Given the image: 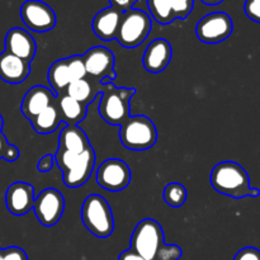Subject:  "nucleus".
<instances>
[{"label": "nucleus", "instance_id": "nucleus-1", "mask_svg": "<svg viewBox=\"0 0 260 260\" xmlns=\"http://www.w3.org/2000/svg\"><path fill=\"white\" fill-rule=\"evenodd\" d=\"M131 249L145 260H178L182 258V249L168 245L160 223L152 218L140 221L131 236Z\"/></svg>", "mask_w": 260, "mask_h": 260}, {"label": "nucleus", "instance_id": "nucleus-2", "mask_svg": "<svg viewBox=\"0 0 260 260\" xmlns=\"http://www.w3.org/2000/svg\"><path fill=\"white\" fill-rule=\"evenodd\" d=\"M210 180L216 192L236 200L260 196V189L250 188L248 172L235 161H222L215 165L211 172Z\"/></svg>", "mask_w": 260, "mask_h": 260}, {"label": "nucleus", "instance_id": "nucleus-3", "mask_svg": "<svg viewBox=\"0 0 260 260\" xmlns=\"http://www.w3.org/2000/svg\"><path fill=\"white\" fill-rule=\"evenodd\" d=\"M103 96L98 111L102 118L112 126H121L129 117L131 99L136 93L135 88H117L113 83L101 84Z\"/></svg>", "mask_w": 260, "mask_h": 260}, {"label": "nucleus", "instance_id": "nucleus-4", "mask_svg": "<svg viewBox=\"0 0 260 260\" xmlns=\"http://www.w3.org/2000/svg\"><path fill=\"white\" fill-rule=\"evenodd\" d=\"M81 220L91 235L106 239L113 234L114 218L111 206L106 198L91 194L85 198L81 207Z\"/></svg>", "mask_w": 260, "mask_h": 260}, {"label": "nucleus", "instance_id": "nucleus-5", "mask_svg": "<svg viewBox=\"0 0 260 260\" xmlns=\"http://www.w3.org/2000/svg\"><path fill=\"white\" fill-rule=\"evenodd\" d=\"M119 139L126 149L144 151L157 141V131L154 122L146 116H129L119 129Z\"/></svg>", "mask_w": 260, "mask_h": 260}, {"label": "nucleus", "instance_id": "nucleus-6", "mask_svg": "<svg viewBox=\"0 0 260 260\" xmlns=\"http://www.w3.org/2000/svg\"><path fill=\"white\" fill-rule=\"evenodd\" d=\"M152 28L149 14L140 9H129L123 13L117 30L116 40L126 48H135L145 42Z\"/></svg>", "mask_w": 260, "mask_h": 260}, {"label": "nucleus", "instance_id": "nucleus-7", "mask_svg": "<svg viewBox=\"0 0 260 260\" xmlns=\"http://www.w3.org/2000/svg\"><path fill=\"white\" fill-rule=\"evenodd\" d=\"M33 211L41 225L52 228L62 217L65 198L55 188H46L35 198Z\"/></svg>", "mask_w": 260, "mask_h": 260}, {"label": "nucleus", "instance_id": "nucleus-8", "mask_svg": "<svg viewBox=\"0 0 260 260\" xmlns=\"http://www.w3.org/2000/svg\"><path fill=\"white\" fill-rule=\"evenodd\" d=\"M234 29V23L230 15L223 12L207 14L198 22L196 33L201 42L215 45L228 40Z\"/></svg>", "mask_w": 260, "mask_h": 260}, {"label": "nucleus", "instance_id": "nucleus-9", "mask_svg": "<svg viewBox=\"0 0 260 260\" xmlns=\"http://www.w3.org/2000/svg\"><path fill=\"white\" fill-rule=\"evenodd\" d=\"M99 187L109 192H121L131 182V169L121 159H107L99 165L95 173Z\"/></svg>", "mask_w": 260, "mask_h": 260}, {"label": "nucleus", "instance_id": "nucleus-10", "mask_svg": "<svg viewBox=\"0 0 260 260\" xmlns=\"http://www.w3.org/2000/svg\"><path fill=\"white\" fill-rule=\"evenodd\" d=\"M86 75L101 80V84H108L116 79L114 73V55L111 50L95 46L83 55Z\"/></svg>", "mask_w": 260, "mask_h": 260}, {"label": "nucleus", "instance_id": "nucleus-11", "mask_svg": "<svg viewBox=\"0 0 260 260\" xmlns=\"http://www.w3.org/2000/svg\"><path fill=\"white\" fill-rule=\"evenodd\" d=\"M23 23L33 32L43 33L53 29L56 14L52 8L41 0H27L20 8Z\"/></svg>", "mask_w": 260, "mask_h": 260}, {"label": "nucleus", "instance_id": "nucleus-12", "mask_svg": "<svg viewBox=\"0 0 260 260\" xmlns=\"http://www.w3.org/2000/svg\"><path fill=\"white\" fill-rule=\"evenodd\" d=\"M194 0H147L152 18L160 24H170L175 19H185L193 10Z\"/></svg>", "mask_w": 260, "mask_h": 260}, {"label": "nucleus", "instance_id": "nucleus-13", "mask_svg": "<svg viewBox=\"0 0 260 260\" xmlns=\"http://www.w3.org/2000/svg\"><path fill=\"white\" fill-rule=\"evenodd\" d=\"M94 165H95V152L93 147L89 146L88 149L80 152L71 167L62 173L63 184L69 188H79L84 185L90 178Z\"/></svg>", "mask_w": 260, "mask_h": 260}, {"label": "nucleus", "instance_id": "nucleus-14", "mask_svg": "<svg viewBox=\"0 0 260 260\" xmlns=\"http://www.w3.org/2000/svg\"><path fill=\"white\" fill-rule=\"evenodd\" d=\"M35 188L25 182H15L5 192V206L14 216H24L33 210Z\"/></svg>", "mask_w": 260, "mask_h": 260}, {"label": "nucleus", "instance_id": "nucleus-15", "mask_svg": "<svg viewBox=\"0 0 260 260\" xmlns=\"http://www.w3.org/2000/svg\"><path fill=\"white\" fill-rule=\"evenodd\" d=\"M37 45L36 41L25 29L14 27L5 36V52L14 55L22 60L30 62L35 58Z\"/></svg>", "mask_w": 260, "mask_h": 260}, {"label": "nucleus", "instance_id": "nucleus-16", "mask_svg": "<svg viewBox=\"0 0 260 260\" xmlns=\"http://www.w3.org/2000/svg\"><path fill=\"white\" fill-rule=\"evenodd\" d=\"M172 45L164 38H156L145 50L142 63L145 70L151 74H159L167 69L172 61Z\"/></svg>", "mask_w": 260, "mask_h": 260}, {"label": "nucleus", "instance_id": "nucleus-17", "mask_svg": "<svg viewBox=\"0 0 260 260\" xmlns=\"http://www.w3.org/2000/svg\"><path fill=\"white\" fill-rule=\"evenodd\" d=\"M55 103V94L43 85H35L23 96L20 111L25 118L30 119Z\"/></svg>", "mask_w": 260, "mask_h": 260}, {"label": "nucleus", "instance_id": "nucleus-18", "mask_svg": "<svg viewBox=\"0 0 260 260\" xmlns=\"http://www.w3.org/2000/svg\"><path fill=\"white\" fill-rule=\"evenodd\" d=\"M122 15H123V12L113 7H108L96 13L93 19V24H91L96 37H99L104 42L116 40Z\"/></svg>", "mask_w": 260, "mask_h": 260}, {"label": "nucleus", "instance_id": "nucleus-19", "mask_svg": "<svg viewBox=\"0 0 260 260\" xmlns=\"http://www.w3.org/2000/svg\"><path fill=\"white\" fill-rule=\"evenodd\" d=\"M30 74V62L8 52L0 53V79L8 84H20Z\"/></svg>", "mask_w": 260, "mask_h": 260}, {"label": "nucleus", "instance_id": "nucleus-20", "mask_svg": "<svg viewBox=\"0 0 260 260\" xmlns=\"http://www.w3.org/2000/svg\"><path fill=\"white\" fill-rule=\"evenodd\" d=\"M89 146L90 142L80 127L71 126V124H65L62 127L58 137V149L80 154Z\"/></svg>", "mask_w": 260, "mask_h": 260}, {"label": "nucleus", "instance_id": "nucleus-21", "mask_svg": "<svg viewBox=\"0 0 260 260\" xmlns=\"http://www.w3.org/2000/svg\"><path fill=\"white\" fill-rule=\"evenodd\" d=\"M56 99V106H57L58 112L61 114V118L65 122V124H71L76 126L78 123L84 121L86 116V107L85 104L75 101L68 94H58Z\"/></svg>", "mask_w": 260, "mask_h": 260}, {"label": "nucleus", "instance_id": "nucleus-22", "mask_svg": "<svg viewBox=\"0 0 260 260\" xmlns=\"http://www.w3.org/2000/svg\"><path fill=\"white\" fill-rule=\"evenodd\" d=\"M61 122H62V118H61V114L56 103L48 106L45 111H42L40 114L30 119L33 129L41 135H48L55 132L61 124Z\"/></svg>", "mask_w": 260, "mask_h": 260}, {"label": "nucleus", "instance_id": "nucleus-23", "mask_svg": "<svg viewBox=\"0 0 260 260\" xmlns=\"http://www.w3.org/2000/svg\"><path fill=\"white\" fill-rule=\"evenodd\" d=\"M47 78L48 81H50L51 88H52L53 94H57L58 95V94H62L66 90L68 85L71 83L66 58L55 61L51 65V68L48 69Z\"/></svg>", "mask_w": 260, "mask_h": 260}, {"label": "nucleus", "instance_id": "nucleus-24", "mask_svg": "<svg viewBox=\"0 0 260 260\" xmlns=\"http://www.w3.org/2000/svg\"><path fill=\"white\" fill-rule=\"evenodd\" d=\"M65 94H68L69 96H71L75 101L88 106L89 103H91L95 99L98 90H94L93 85L89 80L80 79V80L71 81L68 88H66Z\"/></svg>", "mask_w": 260, "mask_h": 260}, {"label": "nucleus", "instance_id": "nucleus-25", "mask_svg": "<svg viewBox=\"0 0 260 260\" xmlns=\"http://www.w3.org/2000/svg\"><path fill=\"white\" fill-rule=\"evenodd\" d=\"M162 197H164L165 203H167L168 206H170V207H182L185 203V201H187V189H185L184 185L180 184V183H169V184L164 188Z\"/></svg>", "mask_w": 260, "mask_h": 260}, {"label": "nucleus", "instance_id": "nucleus-26", "mask_svg": "<svg viewBox=\"0 0 260 260\" xmlns=\"http://www.w3.org/2000/svg\"><path fill=\"white\" fill-rule=\"evenodd\" d=\"M66 62H68V69L69 74H70L71 81L85 79L86 70L85 65H84L83 56L74 55L70 56V57H66Z\"/></svg>", "mask_w": 260, "mask_h": 260}, {"label": "nucleus", "instance_id": "nucleus-27", "mask_svg": "<svg viewBox=\"0 0 260 260\" xmlns=\"http://www.w3.org/2000/svg\"><path fill=\"white\" fill-rule=\"evenodd\" d=\"M18 157H19V149L14 145L9 144L4 135H3V132H0V159L13 162Z\"/></svg>", "mask_w": 260, "mask_h": 260}, {"label": "nucleus", "instance_id": "nucleus-28", "mask_svg": "<svg viewBox=\"0 0 260 260\" xmlns=\"http://www.w3.org/2000/svg\"><path fill=\"white\" fill-rule=\"evenodd\" d=\"M244 10L251 20L260 23V0H246Z\"/></svg>", "mask_w": 260, "mask_h": 260}, {"label": "nucleus", "instance_id": "nucleus-29", "mask_svg": "<svg viewBox=\"0 0 260 260\" xmlns=\"http://www.w3.org/2000/svg\"><path fill=\"white\" fill-rule=\"evenodd\" d=\"M3 260H28L27 254L18 246L3 249Z\"/></svg>", "mask_w": 260, "mask_h": 260}, {"label": "nucleus", "instance_id": "nucleus-30", "mask_svg": "<svg viewBox=\"0 0 260 260\" xmlns=\"http://www.w3.org/2000/svg\"><path fill=\"white\" fill-rule=\"evenodd\" d=\"M234 260H260V250L253 246H248L239 250Z\"/></svg>", "mask_w": 260, "mask_h": 260}, {"label": "nucleus", "instance_id": "nucleus-31", "mask_svg": "<svg viewBox=\"0 0 260 260\" xmlns=\"http://www.w3.org/2000/svg\"><path fill=\"white\" fill-rule=\"evenodd\" d=\"M55 157L52 155H43L37 164V169L40 173H48L53 168Z\"/></svg>", "mask_w": 260, "mask_h": 260}, {"label": "nucleus", "instance_id": "nucleus-32", "mask_svg": "<svg viewBox=\"0 0 260 260\" xmlns=\"http://www.w3.org/2000/svg\"><path fill=\"white\" fill-rule=\"evenodd\" d=\"M137 0H109L111 3V7L117 8L121 12H127V10L132 9L134 4L136 3Z\"/></svg>", "mask_w": 260, "mask_h": 260}, {"label": "nucleus", "instance_id": "nucleus-33", "mask_svg": "<svg viewBox=\"0 0 260 260\" xmlns=\"http://www.w3.org/2000/svg\"><path fill=\"white\" fill-rule=\"evenodd\" d=\"M118 260H145V259L142 258V256H140L137 253H135V251L129 248L119 254Z\"/></svg>", "mask_w": 260, "mask_h": 260}, {"label": "nucleus", "instance_id": "nucleus-34", "mask_svg": "<svg viewBox=\"0 0 260 260\" xmlns=\"http://www.w3.org/2000/svg\"><path fill=\"white\" fill-rule=\"evenodd\" d=\"M203 4L206 5H218L223 2V0H201Z\"/></svg>", "mask_w": 260, "mask_h": 260}, {"label": "nucleus", "instance_id": "nucleus-35", "mask_svg": "<svg viewBox=\"0 0 260 260\" xmlns=\"http://www.w3.org/2000/svg\"><path fill=\"white\" fill-rule=\"evenodd\" d=\"M3 126H4V121H3V117L2 114H0V132L3 131Z\"/></svg>", "mask_w": 260, "mask_h": 260}, {"label": "nucleus", "instance_id": "nucleus-36", "mask_svg": "<svg viewBox=\"0 0 260 260\" xmlns=\"http://www.w3.org/2000/svg\"><path fill=\"white\" fill-rule=\"evenodd\" d=\"M0 260H3V249H0Z\"/></svg>", "mask_w": 260, "mask_h": 260}]
</instances>
